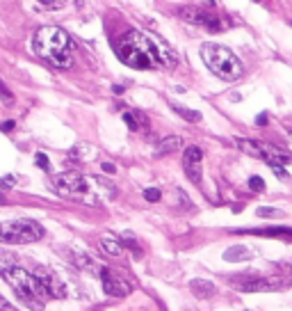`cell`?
<instances>
[{"label": "cell", "mask_w": 292, "mask_h": 311, "mask_svg": "<svg viewBox=\"0 0 292 311\" xmlns=\"http://www.w3.org/2000/svg\"><path fill=\"white\" fill-rule=\"evenodd\" d=\"M117 55L124 64L132 69H171L176 66V55L171 48L153 39L146 32L132 30L117 44Z\"/></svg>", "instance_id": "1"}, {"label": "cell", "mask_w": 292, "mask_h": 311, "mask_svg": "<svg viewBox=\"0 0 292 311\" xmlns=\"http://www.w3.org/2000/svg\"><path fill=\"white\" fill-rule=\"evenodd\" d=\"M53 186L57 190V195L73 202L83 204H105L110 199L117 197V188L110 186L108 181L98 179V176H87L80 172H64L53 176Z\"/></svg>", "instance_id": "2"}, {"label": "cell", "mask_w": 292, "mask_h": 311, "mask_svg": "<svg viewBox=\"0 0 292 311\" xmlns=\"http://www.w3.org/2000/svg\"><path fill=\"white\" fill-rule=\"evenodd\" d=\"M0 275L9 281V286L16 291L18 298H23L25 302H35V305H43L50 293H48L46 284H43L42 270L30 272V270L21 268L14 263V259L5 252H0Z\"/></svg>", "instance_id": "3"}, {"label": "cell", "mask_w": 292, "mask_h": 311, "mask_svg": "<svg viewBox=\"0 0 292 311\" xmlns=\"http://www.w3.org/2000/svg\"><path fill=\"white\" fill-rule=\"evenodd\" d=\"M32 48L46 64L55 69H69L73 64L71 37L57 25H43L32 37Z\"/></svg>", "instance_id": "4"}, {"label": "cell", "mask_w": 292, "mask_h": 311, "mask_svg": "<svg viewBox=\"0 0 292 311\" xmlns=\"http://www.w3.org/2000/svg\"><path fill=\"white\" fill-rule=\"evenodd\" d=\"M201 60L217 78L226 80V83H233L242 76V62L238 60V55L221 44H203Z\"/></svg>", "instance_id": "5"}, {"label": "cell", "mask_w": 292, "mask_h": 311, "mask_svg": "<svg viewBox=\"0 0 292 311\" xmlns=\"http://www.w3.org/2000/svg\"><path fill=\"white\" fill-rule=\"evenodd\" d=\"M43 238V227L35 220H12V222H0V243H9V245H23V243H35Z\"/></svg>", "instance_id": "6"}, {"label": "cell", "mask_w": 292, "mask_h": 311, "mask_svg": "<svg viewBox=\"0 0 292 311\" xmlns=\"http://www.w3.org/2000/svg\"><path fill=\"white\" fill-rule=\"evenodd\" d=\"M238 147L245 151L251 158H258V160H265L267 165H283V162H292L290 154H283L281 149L272 147V144L258 142V140H238Z\"/></svg>", "instance_id": "7"}, {"label": "cell", "mask_w": 292, "mask_h": 311, "mask_svg": "<svg viewBox=\"0 0 292 311\" xmlns=\"http://www.w3.org/2000/svg\"><path fill=\"white\" fill-rule=\"evenodd\" d=\"M178 14L187 21V23L201 25V28H206V30H210V32H219L221 28H224L221 21H219V16L212 14V12H208L206 7H183Z\"/></svg>", "instance_id": "8"}, {"label": "cell", "mask_w": 292, "mask_h": 311, "mask_svg": "<svg viewBox=\"0 0 292 311\" xmlns=\"http://www.w3.org/2000/svg\"><path fill=\"white\" fill-rule=\"evenodd\" d=\"M290 286V281L279 279V277H253L249 281H235V288L242 293H272V291H283Z\"/></svg>", "instance_id": "9"}, {"label": "cell", "mask_w": 292, "mask_h": 311, "mask_svg": "<svg viewBox=\"0 0 292 311\" xmlns=\"http://www.w3.org/2000/svg\"><path fill=\"white\" fill-rule=\"evenodd\" d=\"M98 277H101V281H103V291H105L110 298H125V295H130L132 286L124 279V277H117V275H114L112 270L103 268Z\"/></svg>", "instance_id": "10"}, {"label": "cell", "mask_w": 292, "mask_h": 311, "mask_svg": "<svg viewBox=\"0 0 292 311\" xmlns=\"http://www.w3.org/2000/svg\"><path fill=\"white\" fill-rule=\"evenodd\" d=\"M201 158H203L201 149L194 147V144H190L183 154V169H185V174H187V179H190L194 186L201 183Z\"/></svg>", "instance_id": "11"}, {"label": "cell", "mask_w": 292, "mask_h": 311, "mask_svg": "<svg viewBox=\"0 0 292 311\" xmlns=\"http://www.w3.org/2000/svg\"><path fill=\"white\" fill-rule=\"evenodd\" d=\"M178 149H183V140H180L178 135H167L165 140H160V142L155 144L153 156H155V158H162V156L176 154Z\"/></svg>", "instance_id": "12"}, {"label": "cell", "mask_w": 292, "mask_h": 311, "mask_svg": "<svg viewBox=\"0 0 292 311\" xmlns=\"http://www.w3.org/2000/svg\"><path fill=\"white\" fill-rule=\"evenodd\" d=\"M101 250L108 257H121L125 252V245H124V240L117 238L114 233H105V236H101Z\"/></svg>", "instance_id": "13"}, {"label": "cell", "mask_w": 292, "mask_h": 311, "mask_svg": "<svg viewBox=\"0 0 292 311\" xmlns=\"http://www.w3.org/2000/svg\"><path fill=\"white\" fill-rule=\"evenodd\" d=\"M190 288H192V293L197 295V298H201V300H208V298H212V295L217 293V286L212 284V281H208V279L190 281Z\"/></svg>", "instance_id": "14"}, {"label": "cell", "mask_w": 292, "mask_h": 311, "mask_svg": "<svg viewBox=\"0 0 292 311\" xmlns=\"http://www.w3.org/2000/svg\"><path fill=\"white\" fill-rule=\"evenodd\" d=\"M71 261L78 265V268L89 270V272H96V275H101V270H103V265H98V261H96V259H91L89 254H80V252H73V254H71Z\"/></svg>", "instance_id": "15"}, {"label": "cell", "mask_w": 292, "mask_h": 311, "mask_svg": "<svg viewBox=\"0 0 292 311\" xmlns=\"http://www.w3.org/2000/svg\"><path fill=\"white\" fill-rule=\"evenodd\" d=\"M124 121H125V126L135 133L149 128V121H146V117H144L142 112H124Z\"/></svg>", "instance_id": "16"}, {"label": "cell", "mask_w": 292, "mask_h": 311, "mask_svg": "<svg viewBox=\"0 0 292 311\" xmlns=\"http://www.w3.org/2000/svg\"><path fill=\"white\" fill-rule=\"evenodd\" d=\"M69 158H71V160H83V162L94 160V158H96V149H94V147H89V144H78V147H73V149H71Z\"/></svg>", "instance_id": "17"}, {"label": "cell", "mask_w": 292, "mask_h": 311, "mask_svg": "<svg viewBox=\"0 0 292 311\" xmlns=\"http://www.w3.org/2000/svg\"><path fill=\"white\" fill-rule=\"evenodd\" d=\"M251 257H253V252H249L242 245H233L224 252V259H226V261H247V259H251Z\"/></svg>", "instance_id": "18"}, {"label": "cell", "mask_w": 292, "mask_h": 311, "mask_svg": "<svg viewBox=\"0 0 292 311\" xmlns=\"http://www.w3.org/2000/svg\"><path fill=\"white\" fill-rule=\"evenodd\" d=\"M247 233H258V236H274V238H288V240H292V227H274V229H262V231L247 229Z\"/></svg>", "instance_id": "19"}, {"label": "cell", "mask_w": 292, "mask_h": 311, "mask_svg": "<svg viewBox=\"0 0 292 311\" xmlns=\"http://www.w3.org/2000/svg\"><path fill=\"white\" fill-rule=\"evenodd\" d=\"M171 108L176 114H180L185 121H192V124H197L199 119H201V112H197V110H190L185 108V105H178V103H171Z\"/></svg>", "instance_id": "20"}, {"label": "cell", "mask_w": 292, "mask_h": 311, "mask_svg": "<svg viewBox=\"0 0 292 311\" xmlns=\"http://www.w3.org/2000/svg\"><path fill=\"white\" fill-rule=\"evenodd\" d=\"M256 215H260V217H281L283 215V210L269 208V206H260V208H256Z\"/></svg>", "instance_id": "21"}, {"label": "cell", "mask_w": 292, "mask_h": 311, "mask_svg": "<svg viewBox=\"0 0 292 311\" xmlns=\"http://www.w3.org/2000/svg\"><path fill=\"white\" fill-rule=\"evenodd\" d=\"M0 101H2V105H12L14 103V94L7 90L2 80H0Z\"/></svg>", "instance_id": "22"}, {"label": "cell", "mask_w": 292, "mask_h": 311, "mask_svg": "<svg viewBox=\"0 0 292 311\" xmlns=\"http://www.w3.org/2000/svg\"><path fill=\"white\" fill-rule=\"evenodd\" d=\"M121 240H124L128 247H132L135 250V254H139V245H137V238H135V233L130 231H124V236H121Z\"/></svg>", "instance_id": "23"}, {"label": "cell", "mask_w": 292, "mask_h": 311, "mask_svg": "<svg viewBox=\"0 0 292 311\" xmlns=\"http://www.w3.org/2000/svg\"><path fill=\"white\" fill-rule=\"evenodd\" d=\"M249 188L253 192H265V181H262L260 176H251V179H249Z\"/></svg>", "instance_id": "24"}, {"label": "cell", "mask_w": 292, "mask_h": 311, "mask_svg": "<svg viewBox=\"0 0 292 311\" xmlns=\"http://www.w3.org/2000/svg\"><path fill=\"white\" fill-rule=\"evenodd\" d=\"M35 162L43 169V172H50V162H48L46 154H37V156H35Z\"/></svg>", "instance_id": "25"}, {"label": "cell", "mask_w": 292, "mask_h": 311, "mask_svg": "<svg viewBox=\"0 0 292 311\" xmlns=\"http://www.w3.org/2000/svg\"><path fill=\"white\" fill-rule=\"evenodd\" d=\"M144 197L149 199V202H158V199H160V190H155V188H149V190H144Z\"/></svg>", "instance_id": "26"}, {"label": "cell", "mask_w": 292, "mask_h": 311, "mask_svg": "<svg viewBox=\"0 0 292 311\" xmlns=\"http://www.w3.org/2000/svg\"><path fill=\"white\" fill-rule=\"evenodd\" d=\"M14 183H16L14 176H5V179H0V186H2V188H12Z\"/></svg>", "instance_id": "27"}, {"label": "cell", "mask_w": 292, "mask_h": 311, "mask_svg": "<svg viewBox=\"0 0 292 311\" xmlns=\"http://www.w3.org/2000/svg\"><path fill=\"white\" fill-rule=\"evenodd\" d=\"M14 126H16L14 121H5V124H0V131H2V133H9V131H14Z\"/></svg>", "instance_id": "28"}, {"label": "cell", "mask_w": 292, "mask_h": 311, "mask_svg": "<svg viewBox=\"0 0 292 311\" xmlns=\"http://www.w3.org/2000/svg\"><path fill=\"white\" fill-rule=\"evenodd\" d=\"M103 172H108V174H117V167H114L112 162H103Z\"/></svg>", "instance_id": "29"}, {"label": "cell", "mask_w": 292, "mask_h": 311, "mask_svg": "<svg viewBox=\"0 0 292 311\" xmlns=\"http://www.w3.org/2000/svg\"><path fill=\"white\" fill-rule=\"evenodd\" d=\"M0 309H14V305L9 302V300H5L2 295H0Z\"/></svg>", "instance_id": "30"}, {"label": "cell", "mask_w": 292, "mask_h": 311, "mask_svg": "<svg viewBox=\"0 0 292 311\" xmlns=\"http://www.w3.org/2000/svg\"><path fill=\"white\" fill-rule=\"evenodd\" d=\"M256 124H258V126H265V124H267V114H265V112L258 114V117H256Z\"/></svg>", "instance_id": "31"}, {"label": "cell", "mask_w": 292, "mask_h": 311, "mask_svg": "<svg viewBox=\"0 0 292 311\" xmlns=\"http://www.w3.org/2000/svg\"><path fill=\"white\" fill-rule=\"evenodd\" d=\"M39 2H43V5H55V0H39Z\"/></svg>", "instance_id": "32"}, {"label": "cell", "mask_w": 292, "mask_h": 311, "mask_svg": "<svg viewBox=\"0 0 292 311\" xmlns=\"http://www.w3.org/2000/svg\"><path fill=\"white\" fill-rule=\"evenodd\" d=\"M290 144H292V133H290Z\"/></svg>", "instance_id": "33"}]
</instances>
